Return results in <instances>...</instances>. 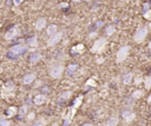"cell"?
Here are the masks:
<instances>
[{
    "mask_svg": "<svg viewBox=\"0 0 151 126\" xmlns=\"http://www.w3.org/2000/svg\"><path fill=\"white\" fill-rule=\"evenodd\" d=\"M82 126H92V124H90V123H85V124H83Z\"/></svg>",
    "mask_w": 151,
    "mask_h": 126,
    "instance_id": "cell-35",
    "label": "cell"
},
{
    "mask_svg": "<svg viewBox=\"0 0 151 126\" xmlns=\"http://www.w3.org/2000/svg\"><path fill=\"white\" fill-rule=\"evenodd\" d=\"M45 26H46V19H45V18H39V19H37L35 23H34V27L38 31L44 30Z\"/></svg>",
    "mask_w": 151,
    "mask_h": 126,
    "instance_id": "cell-10",
    "label": "cell"
},
{
    "mask_svg": "<svg viewBox=\"0 0 151 126\" xmlns=\"http://www.w3.org/2000/svg\"><path fill=\"white\" fill-rule=\"evenodd\" d=\"M18 112H19V110L17 109L15 106H11V107H8V109L6 110V117L7 118H11V117H14L15 114H18Z\"/></svg>",
    "mask_w": 151,
    "mask_h": 126,
    "instance_id": "cell-15",
    "label": "cell"
},
{
    "mask_svg": "<svg viewBox=\"0 0 151 126\" xmlns=\"http://www.w3.org/2000/svg\"><path fill=\"white\" fill-rule=\"evenodd\" d=\"M148 32H149V30H148V27L146 26H141V27H138V30L136 31V33H135V35H134V40L136 41V43H143L144 41V39L146 38V35H148Z\"/></svg>",
    "mask_w": 151,
    "mask_h": 126,
    "instance_id": "cell-3",
    "label": "cell"
},
{
    "mask_svg": "<svg viewBox=\"0 0 151 126\" xmlns=\"http://www.w3.org/2000/svg\"><path fill=\"white\" fill-rule=\"evenodd\" d=\"M80 104H82V97H78L77 99L74 100V103H73V107H76V109H78Z\"/></svg>",
    "mask_w": 151,
    "mask_h": 126,
    "instance_id": "cell-27",
    "label": "cell"
},
{
    "mask_svg": "<svg viewBox=\"0 0 151 126\" xmlns=\"http://www.w3.org/2000/svg\"><path fill=\"white\" fill-rule=\"evenodd\" d=\"M148 103L151 105V94H150V96H149V98H148Z\"/></svg>",
    "mask_w": 151,
    "mask_h": 126,
    "instance_id": "cell-36",
    "label": "cell"
},
{
    "mask_svg": "<svg viewBox=\"0 0 151 126\" xmlns=\"http://www.w3.org/2000/svg\"><path fill=\"white\" fill-rule=\"evenodd\" d=\"M52 126H58V125H57V124H52Z\"/></svg>",
    "mask_w": 151,
    "mask_h": 126,
    "instance_id": "cell-40",
    "label": "cell"
},
{
    "mask_svg": "<svg viewBox=\"0 0 151 126\" xmlns=\"http://www.w3.org/2000/svg\"><path fill=\"white\" fill-rule=\"evenodd\" d=\"M149 28L151 30V21H150V24H149Z\"/></svg>",
    "mask_w": 151,
    "mask_h": 126,
    "instance_id": "cell-39",
    "label": "cell"
},
{
    "mask_svg": "<svg viewBox=\"0 0 151 126\" xmlns=\"http://www.w3.org/2000/svg\"><path fill=\"white\" fill-rule=\"evenodd\" d=\"M26 118H27V120H33V119L35 118V113H34V112H30V113L26 116Z\"/></svg>",
    "mask_w": 151,
    "mask_h": 126,
    "instance_id": "cell-30",
    "label": "cell"
},
{
    "mask_svg": "<svg viewBox=\"0 0 151 126\" xmlns=\"http://www.w3.org/2000/svg\"><path fill=\"white\" fill-rule=\"evenodd\" d=\"M84 51V45L83 44H78V45H76L72 47L71 50V53L72 54H78V53H83Z\"/></svg>",
    "mask_w": 151,
    "mask_h": 126,
    "instance_id": "cell-17",
    "label": "cell"
},
{
    "mask_svg": "<svg viewBox=\"0 0 151 126\" xmlns=\"http://www.w3.org/2000/svg\"><path fill=\"white\" fill-rule=\"evenodd\" d=\"M122 117H123V120L125 121V124H130L136 118V114L130 110H124V111H122Z\"/></svg>",
    "mask_w": 151,
    "mask_h": 126,
    "instance_id": "cell-6",
    "label": "cell"
},
{
    "mask_svg": "<svg viewBox=\"0 0 151 126\" xmlns=\"http://www.w3.org/2000/svg\"><path fill=\"white\" fill-rule=\"evenodd\" d=\"M18 34H19V31H18L15 27H13V28L8 30V31L5 33L4 37H5V39H6V40H12V39H14V38L17 37Z\"/></svg>",
    "mask_w": 151,
    "mask_h": 126,
    "instance_id": "cell-9",
    "label": "cell"
},
{
    "mask_svg": "<svg viewBox=\"0 0 151 126\" xmlns=\"http://www.w3.org/2000/svg\"><path fill=\"white\" fill-rule=\"evenodd\" d=\"M107 44V40L105 38H98L96 41L93 43L92 47H91V52L92 53H100L104 51L105 46Z\"/></svg>",
    "mask_w": 151,
    "mask_h": 126,
    "instance_id": "cell-2",
    "label": "cell"
},
{
    "mask_svg": "<svg viewBox=\"0 0 151 126\" xmlns=\"http://www.w3.org/2000/svg\"><path fill=\"white\" fill-rule=\"evenodd\" d=\"M141 80H142V79H141L139 77H136V78H135V84H136V85H138V84L141 83Z\"/></svg>",
    "mask_w": 151,
    "mask_h": 126,
    "instance_id": "cell-33",
    "label": "cell"
},
{
    "mask_svg": "<svg viewBox=\"0 0 151 126\" xmlns=\"http://www.w3.org/2000/svg\"><path fill=\"white\" fill-rule=\"evenodd\" d=\"M129 52H130V46L129 45H125V46H122L118 51H117V54H116V60L118 63H122L124 61L127 56H129Z\"/></svg>",
    "mask_w": 151,
    "mask_h": 126,
    "instance_id": "cell-5",
    "label": "cell"
},
{
    "mask_svg": "<svg viewBox=\"0 0 151 126\" xmlns=\"http://www.w3.org/2000/svg\"><path fill=\"white\" fill-rule=\"evenodd\" d=\"M104 32H105V34L107 35V37H110V35H112L113 33L116 32V26H115V25H107V26L105 27Z\"/></svg>",
    "mask_w": 151,
    "mask_h": 126,
    "instance_id": "cell-20",
    "label": "cell"
},
{
    "mask_svg": "<svg viewBox=\"0 0 151 126\" xmlns=\"http://www.w3.org/2000/svg\"><path fill=\"white\" fill-rule=\"evenodd\" d=\"M72 1H74V3H79L80 0H72Z\"/></svg>",
    "mask_w": 151,
    "mask_h": 126,
    "instance_id": "cell-38",
    "label": "cell"
},
{
    "mask_svg": "<svg viewBox=\"0 0 151 126\" xmlns=\"http://www.w3.org/2000/svg\"><path fill=\"white\" fill-rule=\"evenodd\" d=\"M26 44H27L30 47H37V46H38V39H37V37H35V35H32V37L27 38Z\"/></svg>",
    "mask_w": 151,
    "mask_h": 126,
    "instance_id": "cell-16",
    "label": "cell"
},
{
    "mask_svg": "<svg viewBox=\"0 0 151 126\" xmlns=\"http://www.w3.org/2000/svg\"><path fill=\"white\" fill-rule=\"evenodd\" d=\"M77 68H78V65L77 64H70L67 67H66V73L69 74V76H71V74H73L76 71H77Z\"/></svg>",
    "mask_w": 151,
    "mask_h": 126,
    "instance_id": "cell-19",
    "label": "cell"
},
{
    "mask_svg": "<svg viewBox=\"0 0 151 126\" xmlns=\"http://www.w3.org/2000/svg\"><path fill=\"white\" fill-rule=\"evenodd\" d=\"M63 72H64V66L58 64V65H53L51 68H50V77L53 78V79H59L63 74Z\"/></svg>",
    "mask_w": 151,
    "mask_h": 126,
    "instance_id": "cell-4",
    "label": "cell"
},
{
    "mask_svg": "<svg viewBox=\"0 0 151 126\" xmlns=\"http://www.w3.org/2000/svg\"><path fill=\"white\" fill-rule=\"evenodd\" d=\"M32 126H45V121H44V119H40L39 121H37V123L33 124Z\"/></svg>",
    "mask_w": 151,
    "mask_h": 126,
    "instance_id": "cell-31",
    "label": "cell"
},
{
    "mask_svg": "<svg viewBox=\"0 0 151 126\" xmlns=\"http://www.w3.org/2000/svg\"><path fill=\"white\" fill-rule=\"evenodd\" d=\"M57 25H54V24H52V25H48L47 26V30H46V32H47V34L50 35V37H52V35H54L55 33H57Z\"/></svg>",
    "mask_w": 151,
    "mask_h": 126,
    "instance_id": "cell-22",
    "label": "cell"
},
{
    "mask_svg": "<svg viewBox=\"0 0 151 126\" xmlns=\"http://www.w3.org/2000/svg\"><path fill=\"white\" fill-rule=\"evenodd\" d=\"M45 101H46V97H45L44 94H37V96L33 98V104H34L35 106H40V105H43Z\"/></svg>",
    "mask_w": 151,
    "mask_h": 126,
    "instance_id": "cell-11",
    "label": "cell"
},
{
    "mask_svg": "<svg viewBox=\"0 0 151 126\" xmlns=\"http://www.w3.org/2000/svg\"><path fill=\"white\" fill-rule=\"evenodd\" d=\"M11 123L10 120H7L5 117H1V119H0V126H10Z\"/></svg>",
    "mask_w": 151,
    "mask_h": 126,
    "instance_id": "cell-26",
    "label": "cell"
},
{
    "mask_svg": "<svg viewBox=\"0 0 151 126\" xmlns=\"http://www.w3.org/2000/svg\"><path fill=\"white\" fill-rule=\"evenodd\" d=\"M27 51V47L24 45H14L10 48V51L7 52V56L12 59H15L17 57L24 54V53Z\"/></svg>",
    "mask_w": 151,
    "mask_h": 126,
    "instance_id": "cell-1",
    "label": "cell"
},
{
    "mask_svg": "<svg viewBox=\"0 0 151 126\" xmlns=\"http://www.w3.org/2000/svg\"><path fill=\"white\" fill-rule=\"evenodd\" d=\"M117 124H118V117H117L116 114H113V116H111V117L106 120L105 126H116Z\"/></svg>",
    "mask_w": 151,
    "mask_h": 126,
    "instance_id": "cell-13",
    "label": "cell"
},
{
    "mask_svg": "<svg viewBox=\"0 0 151 126\" xmlns=\"http://www.w3.org/2000/svg\"><path fill=\"white\" fill-rule=\"evenodd\" d=\"M144 85H145V88H151V74L150 76H148V77H145V79H144Z\"/></svg>",
    "mask_w": 151,
    "mask_h": 126,
    "instance_id": "cell-25",
    "label": "cell"
},
{
    "mask_svg": "<svg viewBox=\"0 0 151 126\" xmlns=\"http://www.w3.org/2000/svg\"><path fill=\"white\" fill-rule=\"evenodd\" d=\"M149 50H151V40L149 41Z\"/></svg>",
    "mask_w": 151,
    "mask_h": 126,
    "instance_id": "cell-37",
    "label": "cell"
},
{
    "mask_svg": "<svg viewBox=\"0 0 151 126\" xmlns=\"http://www.w3.org/2000/svg\"><path fill=\"white\" fill-rule=\"evenodd\" d=\"M142 96H143V91H141V90H136V91H134V92H132V94H131V97L134 99H138Z\"/></svg>",
    "mask_w": 151,
    "mask_h": 126,
    "instance_id": "cell-24",
    "label": "cell"
},
{
    "mask_svg": "<svg viewBox=\"0 0 151 126\" xmlns=\"http://www.w3.org/2000/svg\"><path fill=\"white\" fill-rule=\"evenodd\" d=\"M143 17L145 18V19H148V20H151V10L144 12V13H143Z\"/></svg>",
    "mask_w": 151,
    "mask_h": 126,
    "instance_id": "cell-28",
    "label": "cell"
},
{
    "mask_svg": "<svg viewBox=\"0 0 151 126\" xmlns=\"http://www.w3.org/2000/svg\"><path fill=\"white\" fill-rule=\"evenodd\" d=\"M85 86H96V81H94L93 79H89L85 84Z\"/></svg>",
    "mask_w": 151,
    "mask_h": 126,
    "instance_id": "cell-29",
    "label": "cell"
},
{
    "mask_svg": "<svg viewBox=\"0 0 151 126\" xmlns=\"http://www.w3.org/2000/svg\"><path fill=\"white\" fill-rule=\"evenodd\" d=\"M76 111H77V109H76V107H73V106L69 109L67 114H66V117H65V119H64V125H65V126H66V125H69V124L71 123V120H72L73 114L76 113Z\"/></svg>",
    "mask_w": 151,
    "mask_h": 126,
    "instance_id": "cell-8",
    "label": "cell"
},
{
    "mask_svg": "<svg viewBox=\"0 0 151 126\" xmlns=\"http://www.w3.org/2000/svg\"><path fill=\"white\" fill-rule=\"evenodd\" d=\"M71 92L70 91H65V92H63L60 96H59V99H58V101L59 103H63V101H66L67 99H70V97H71Z\"/></svg>",
    "mask_w": 151,
    "mask_h": 126,
    "instance_id": "cell-21",
    "label": "cell"
},
{
    "mask_svg": "<svg viewBox=\"0 0 151 126\" xmlns=\"http://www.w3.org/2000/svg\"><path fill=\"white\" fill-rule=\"evenodd\" d=\"M40 59H42V54L39 52H34L30 56V63L31 64H37Z\"/></svg>",
    "mask_w": 151,
    "mask_h": 126,
    "instance_id": "cell-14",
    "label": "cell"
},
{
    "mask_svg": "<svg viewBox=\"0 0 151 126\" xmlns=\"http://www.w3.org/2000/svg\"><path fill=\"white\" fill-rule=\"evenodd\" d=\"M28 109H27V105H23L20 109H19V112H18V114H19V117L20 118H23V117H25V116H27L28 113Z\"/></svg>",
    "mask_w": 151,
    "mask_h": 126,
    "instance_id": "cell-23",
    "label": "cell"
},
{
    "mask_svg": "<svg viewBox=\"0 0 151 126\" xmlns=\"http://www.w3.org/2000/svg\"><path fill=\"white\" fill-rule=\"evenodd\" d=\"M14 4L15 5H20L21 4V0H14Z\"/></svg>",
    "mask_w": 151,
    "mask_h": 126,
    "instance_id": "cell-34",
    "label": "cell"
},
{
    "mask_svg": "<svg viewBox=\"0 0 151 126\" xmlns=\"http://www.w3.org/2000/svg\"><path fill=\"white\" fill-rule=\"evenodd\" d=\"M63 38V33L62 32H57L54 35L50 37V39H47V46H53L55 44H58Z\"/></svg>",
    "mask_w": 151,
    "mask_h": 126,
    "instance_id": "cell-7",
    "label": "cell"
},
{
    "mask_svg": "<svg viewBox=\"0 0 151 126\" xmlns=\"http://www.w3.org/2000/svg\"><path fill=\"white\" fill-rule=\"evenodd\" d=\"M134 74L132 73H126V74H124L123 76V84L124 85H130L131 83H132V80H134Z\"/></svg>",
    "mask_w": 151,
    "mask_h": 126,
    "instance_id": "cell-18",
    "label": "cell"
},
{
    "mask_svg": "<svg viewBox=\"0 0 151 126\" xmlns=\"http://www.w3.org/2000/svg\"><path fill=\"white\" fill-rule=\"evenodd\" d=\"M34 79H35V73H27V74H25V77L23 79V83L25 85H30V84L33 83Z\"/></svg>",
    "mask_w": 151,
    "mask_h": 126,
    "instance_id": "cell-12",
    "label": "cell"
},
{
    "mask_svg": "<svg viewBox=\"0 0 151 126\" xmlns=\"http://www.w3.org/2000/svg\"><path fill=\"white\" fill-rule=\"evenodd\" d=\"M57 7H58L59 10H62V8H67V7H69V4H67V3H62V4H59Z\"/></svg>",
    "mask_w": 151,
    "mask_h": 126,
    "instance_id": "cell-32",
    "label": "cell"
}]
</instances>
